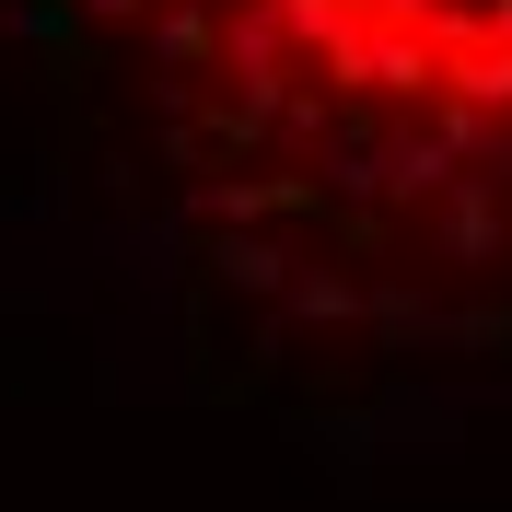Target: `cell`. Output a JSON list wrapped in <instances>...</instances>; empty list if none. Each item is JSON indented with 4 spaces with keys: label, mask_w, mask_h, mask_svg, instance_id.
Returning <instances> with one entry per match:
<instances>
[{
    "label": "cell",
    "mask_w": 512,
    "mask_h": 512,
    "mask_svg": "<svg viewBox=\"0 0 512 512\" xmlns=\"http://www.w3.org/2000/svg\"><path fill=\"white\" fill-rule=\"evenodd\" d=\"M256 94H326L431 152H512V0H198Z\"/></svg>",
    "instance_id": "6da1fadb"
}]
</instances>
